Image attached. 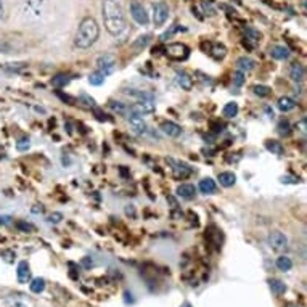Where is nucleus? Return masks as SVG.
I'll list each match as a JSON object with an SVG mask.
<instances>
[{"instance_id":"obj_1","label":"nucleus","mask_w":307,"mask_h":307,"mask_svg":"<svg viewBox=\"0 0 307 307\" xmlns=\"http://www.w3.org/2000/svg\"><path fill=\"white\" fill-rule=\"evenodd\" d=\"M101 15L107 31L111 36H119L126 29V15L118 0H103Z\"/></svg>"},{"instance_id":"obj_2","label":"nucleus","mask_w":307,"mask_h":307,"mask_svg":"<svg viewBox=\"0 0 307 307\" xmlns=\"http://www.w3.org/2000/svg\"><path fill=\"white\" fill-rule=\"evenodd\" d=\"M100 36V28L96 21L93 18H84L79 24V28L76 31V37H74V43L77 48H90L93 43L98 40Z\"/></svg>"},{"instance_id":"obj_3","label":"nucleus","mask_w":307,"mask_h":307,"mask_svg":"<svg viewBox=\"0 0 307 307\" xmlns=\"http://www.w3.org/2000/svg\"><path fill=\"white\" fill-rule=\"evenodd\" d=\"M164 52L171 60H175V61H183V60H187L190 55V48L185 45V43H180V42L169 43Z\"/></svg>"},{"instance_id":"obj_4","label":"nucleus","mask_w":307,"mask_h":307,"mask_svg":"<svg viewBox=\"0 0 307 307\" xmlns=\"http://www.w3.org/2000/svg\"><path fill=\"white\" fill-rule=\"evenodd\" d=\"M267 243H269V246L277 252H283L288 249V238L282 232H272L267 238Z\"/></svg>"},{"instance_id":"obj_5","label":"nucleus","mask_w":307,"mask_h":307,"mask_svg":"<svg viewBox=\"0 0 307 307\" xmlns=\"http://www.w3.org/2000/svg\"><path fill=\"white\" fill-rule=\"evenodd\" d=\"M169 18V7L164 2H156L153 4V23L156 28L163 26Z\"/></svg>"},{"instance_id":"obj_6","label":"nucleus","mask_w":307,"mask_h":307,"mask_svg":"<svg viewBox=\"0 0 307 307\" xmlns=\"http://www.w3.org/2000/svg\"><path fill=\"white\" fill-rule=\"evenodd\" d=\"M130 15H132L135 23H138L140 26H146L150 23V16H148L145 7L142 4H138L137 0H134V2L130 4Z\"/></svg>"},{"instance_id":"obj_7","label":"nucleus","mask_w":307,"mask_h":307,"mask_svg":"<svg viewBox=\"0 0 307 307\" xmlns=\"http://www.w3.org/2000/svg\"><path fill=\"white\" fill-rule=\"evenodd\" d=\"M155 110H156V105L153 103V100H138L129 108L130 113H134V115H138V116L151 115V113H155Z\"/></svg>"},{"instance_id":"obj_8","label":"nucleus","mask_w":307,"mask_h":307,"mask_svg":"<svg viewBox=\"0 0 307 307\" xmlns=\"http://www.w3.org/2000/svg\"><path fill=\"white\" fill-rule=\"evenodd\" d=\"M115 66H116V60L113 55H101L96 60V71H100L105 76H108L115 71Z\"/></svg>"},{"instance_id":"obj_9","label":"nucleus","mask_w":307,"mask_h":307,"mask_svg":"<svg viewBox=\"0 0 307 307\" xmlns=\"http://www.w3.org/2000/svg\"><path fill=\"white\" fill-rule=\"evenodd\" d=\"M129 122H130V127L134 129V132H135V134H138V135H146V134H148V126H146V122L143 121L142 116H138V115H134V113H130Z\"/></svg>"},{"instance_id":"obj_10","label":"nucleus","mask_w":307,"mask_h":307,"mask_svg":"<svg viewBox=\"0 0 307 307\" xmlns=\"http://www.w3.org/2000/svg\"><path fill=\"white\" fill-rule=\"evenodd\" d=\"M169 164H172V172L177 179H187L188 175L191 174V169L185 163H180V161H174V160H168Z\"/></svg>"},{"instance_id":"obj_11","label":"nucleus","mask_w":307,"mask_h":307,"mask_svg":"<svg viewBox=\"0 0 307 307\" xmlns=\"http://www.w3.org/2000/svg\"><path fill=\"white\" fill-rule=\"evenodd\" d=\"M16 278H18V283H28L31 280V267L28 264V261L18 262V267H16Z\"/></svg>"},{"instance_id":"obj_12","label":"nucleus","mask_w":307,"mask_h":307,"mask_svg":"<svg viewBox=\"0 0 307 307\" xmlns=\"http://www.w3.org/2000/svg\"><path fill=\"white\" fill-rule=\"evenodd\" d=\"M161 130H163L166 135H169V137H172V138L179 137V135L182 134V127H180L179 124H175V122H172V121L163 122V124H161Z\"/></svg>"},{"instance_id":"obj_13","label":"nucleus","mask_w":307,"mask_h":307,"mask_svg":"<svg viewBox=\"0 0 307 307\" xmlns=\"http://www.w3.org/2000/svg\"><path fill=\"white\" fill-rule=\"evenodd\" d=\"M177 195H179L182 199L190 201V199L195 198L196 190H195V187L191 185V183H182V185L177 187Z\"/></svg>"},{"instance_id":"obj_14","label":"nucleus","mask_w":307,"mask_h":307,"mask_svg":"<svg viewBox=\"0 0 307 307\" xmlns=\"http://www.w3.org/2000/svg\"><path fill=\"white\" fill-rule=\"evenodd\" d=\"M289 77L293 79L294 82H302L305 77V69L301 63H294L291 65V69H289Z\"/></svg>"},{"instance_id":"obj_15","label":"nucleus","mask_w":307,"mask_h":307,"mask_svg":"<svg viewBox=\"0 0 307 307\" xmlns=\"http://www.w3.org/2000/svg\"><path fill=\"white\" fill-rule=\"evenodd\" d=\"M198 188L201 193H204V195H213V193H216V190H217V185L211 177H206L199 182Z\"/></svg>"},{"instance_id":"obj_16","label":"nucleus","mask_w":307,"mask_h":307,"mask_svg":"<svg viewBox=\"0 0 307 307\" xmlns=\"http://www.w3.org/2000/svg\"><path fill=\"white\" fill-rule=\"evenodd\" d=\"M277 107H278V110H280V111L288 113V111H293V110L297 107V103H296V100L289 98V96H282V98L278 100Z\"/></svg>"},{"instance_id":"obj_17","label":"nucleus","mask_w":307,"mask_h":307,"mask_svg":"<svg viewBox=\"0 0 307 307\" xmlns=\"http://www.w3.org/2000/svg\"><path fill=\"white\" fill-rule=\"evenodd\" d=\"M254 66H256V61L248 58V57H241V58L236 60V68H238V71H243V73L252 71Z\"/></svg>"},{"instance_id":"obj_18","label":"nucleus","mask_w":307,"mask_h":307,"mask_svg":"<svg viewBox=\"0 0 307 307\" xmlns=\"http://www.w3.org/2000/svg\"><path fill=\"white\" fill-rule=\"evenodd\" d=\"M269 286H270L272 293H274L275 296H282V294L286 293V285L282 282V280L272 278V280H269Z\"/></svg>"},{"instance_id":"obj_19","label":"nucleus","mask_w":307,"mask_h":307,"mask_svg":"<svg viewBox=\"0 0 307 307\" xmlns=\"http://www.w3.org/2000/svg\"><path fill=\"white\" fill-rule=\"evenodd\" d=\"M219 182H221V185L225 187V188H230L235 185L236 182V175L233 172H221L219 174Z\"/></svg>"},{"instance_id":"obj_20","label":"nucleus","mask_w":307,"mask_h":307,"mask_svg":"<svg viewBox=\"0 0 307 307\" xmlns=\"http://www.w3.org/2000/svg\"><path fill=\"white\" fill-rule=\"evenodd\" d=\"M177 82H179V85L182 87L183 90H191L193 89V79L183 71L177 73Z\"/></svg>"},{"instance_id":"obj_21","label":"nucleus","mask_w":307,"mask_h":307,"mask_svg":"<svg viewBox=\"0 0 307 307\" xmlns=\"http://www.w3.org/2000/svg\"><path fill=\"white\" fill-rule=\"evenodd\" d=\"M270 55L275 60H286L289 57V50L283 45H274L270 48Z\"/></svg>"},{"instance_id":"obj_22","label":"nucleus","mask_w":307,"mask_h":307,"mask_svg":"<svg viewBox=\"0 0 307 307\" xmlns=\"http://www.w3.org/2000/svg\"><path fill=\"white\" fill-rule=\"evenodd\" d=\"M209 55L217 61L224 60L227 55V48H225V45H222V43H213V48L209 50Z\"/></svg>"},{"instance_id":"obj_23","label":"nucleus","mask_w":307,"mask_h":307,"mask_svg":"<svg viewBox=\"0 0 307 307\" xmlns=\"http://www.w3.org/2000/svg\"><path fill=\"white\" fill-rule=\"evenodd\" d=\"M266 148H267V151H270L272 155H283L285 153V148H283L282 142H277V140H267Z\"/></svg>"},{"instance_id":"obj_24","label":"nucleus","mask_w":307,"mask_h":307,"mask_svg":"<svg viewBox=\"0 0 307 307\" xmlns=\"http://www.w3.org/2000/svg\"><path fill=\"white\" fill-rule=\"evenodd\" d=\"M29 289L34 293V294H40L43 293V289H45V280L37 277V278H32L31 283H29Z\"/></svg>"},{"instance_id":"obj_25","label":"nucleus","mask_w":307,"mask_h":307,"mask_svg":"<svg viewBox=\"0 0 307 307\" xmlns=\"http://www.w3.org/2000/svg\"><path fill=\"white\" fill-rule=\"evenodd\" d=\"M222 115H224V118H227V119L235 118L236 115H238V103H235V101L227 103L225 107H224V110H222Z\"/></svg>"},{"instance_id":"obj_26","label":"nucleus","mask_w":307,"mask_h":307,"mask_svg":"<svg viewBox=\"0 0 307 307\" xmlns=\"http://www.w3.org/2000/svg\"><path fill=\"white\" fill-rule=\"evenodd\" d=\"M275 266L278 270H282V272H288V270H291L293 267V261L289 259L288 256H280L275 262Z\"/></svg>"},{"instance_id":"obj_27","label":"nucleus","mask_w":307,"mask_h":307,"mask_svg":"<svg viewBox=\"0 0 307 307\" xmlns=\"http://www.w3.org/2000/svg\"><path fill=\"white\" fill-rule=\"evenodd\" d=\"M244 36H246V40H251L254 43L261 42V39H262V34L258 29H254V28H246V29H244Z\"/></svg>"},{"instance_id":"obj_28","label":"nucleus","mask_w":307,"mask_h":307,"mask_svg":"<svg viewBox=\"0 0 307 307\" xmlns=\"http://www.w3.org/2000/svg\"><path fill=\"white\" fill-rule=\"evenodd\" d=\"M277 132L282 137H286V135L291 134V124H289V121H286V119L280 121L278 126H277Z\"/></svg>"},{"instance_id":"obj_29","label":"nucleus","mask_w":307,"mask_h":307,"mask_svg":"<svg viewBox=\"0 0 307 307\" xmlns=\"http://www.w3.org/2000/svg\"><path fill=\"white\" fill-rule=\"evenodd\" d=\"M15 227L23 233H32L34 230H36V227H34L32 224H29V222H26V221H18L15 224Z\"/></svg>"},{"instance_id":"obj_30","label":"nucleus","mask_w":307,"mask_h":307,"mask_svg":"<svg viewBox=\"0 0 307 307\" xmlns=\"http://www.w3.org/2000/svg\"><path fill=\"white\" fill-rule=\"evenodd\" d=\"M69 81H71V77H69V76L58 74V76H55L54 79H52V84H54L55 87H65L66 84H69Z\"/></svg>"},{"instance_id":"obj_31","label":"nucleus","mask_w":307,"mask_h":307,"mask_svg":"<svg viewBox=\"0 0 307 307\" xmlns=\"http://www.w3.org/2000/svg\"><path fill=\"white\" fill-rule=\"evenodd\" d=\"M105 74H101L100 71H95V73H92L90 76H89V82L92 84V85H101L103 82H105Z\"/></svg>"},{"instance_id":"obj_32","label":"nucleus","mask_w":307,"mask_h":307,"mask_svg":"<svg viewBox=\"0 0 307 307\" xmlns=\"http://www.w3.org/2000/svg\"><path fill=\"white\" fill-rule=\"evenodd\" d=\"M127 95L134 96V98H138V100H153V95L151 93H146V92H140V90H129Z\"/></svg>"},{"instance_id":"obj_33","label":"nucleus","mask_w":307,"mask_h":307,"mask_svg":"<svg viewBox=\"0 0 307 307\" xmlns=\"http://www.w3.org/2000/svg\"><path fill=\"white\" fill-rule=\"evenodd\" d=\"M252 90L258 96H269L270 95V87H267V85H254Z\"/></svg>"},{"instance_id":"obj_34","label":"nucleus","mask_w":307,"mask_h":307,"mask_svg":"<svg viewBox=\"0 0 307 307\" xmlns=\"http://www.w3.org/2000/svg\"><path fill=\"white\" fill-rule=\"evenodd\" d=\"M111 108L116 113H119V115H127V111H129V108L126 105H122L121 101H111Z\"/></svg>"},{"instance_id":"obj_35","label":"nucleus","mask_w":307,"mask_h":307,"mask_svg":"<svg viewBox=\"0 0 307 307\" xmlns=\"http://www.w3.org/2000/svg\"><path fill=\"white\" fill-rule=\"evenodd\" d=\"M244 81H246V77H244V73L243 71H235L233 73V84L236 87H241L244 84Z\"/></svg>"},{"instance_id":"obj_36","label":"nucleus","mask_w":307,"mask_h":307,"mask_svg":"<svg viewBox=\"0 0 307 307\" xmlns=\"http://www.w3.org/2000/svg\"><path fill=\"white\" fill-rule=\"evenodd\" d=\"M13 52V47L8 43L7 40H2L0 39V54H12Z\"/></svg>"},{"instance_id":"obj_37","label":"nucleus","mask_w":307,"mask_h":307,"mask_svg":"<svg viewBox=\"0 0 307 307\" xmlns=\"http://www.w3.org/2000/svg\"><path fill=\"white\" fill-rule=\"evenodd\" d=\"M148 42H150V36H148V34H146V36H142V37H138V40H137V42H134V47H135V48L145 47Z\"/></svg>"},{"instance_id":"obj_38","label":"nucleus","mask_w":307,"mask_h":307,"mask_svg":"<svg viewBox=\"0 0 307 307\" xmlns=\"http://www.w3.org/2000/svg\"><path fill=\"white\" fill-rule=\"evenodd\" d=\"M29 138H21L20 140V142L18 143H16V146H18V150L20 151H24V150H28V148H29Z\"/></svg>"},{"instance_id":"obj_39","label":"nucleus","mask_w":307,"mask_h":307,"mask_svg":"<svg viewBox=\"0 0 307 307\" xmlns=\"http://www.w3.org/2000/svg\"><path fill=\"white\" fill-rule=\"evenodd\" d=\"M61 219H63V216H61L60 213H55V214H52L48 217V222L50 224H58V222H61Z\"/></svg>"},{"instance_id":"obj_40","label":"nucleus","mask_w":307,"mask_h":307,"mask_svg":"<svg viewBox=\"0 0 307 307\" xmlns=\"http://www.w3.org/2000/svg\"><path fill=\"white\" fill-rule=\"evenodd\" d=\"M282 182H283V183H289V182H291V183H297V182H299V179H289V177H282Z\"/></svg>"},{"instance_id":"obj_41","label":"nucleus","mask_w":307,"mask_h":307,"mask_svg":"<svg viewBox=\"0 0 307 307\" xmlns=\"http://www.w3.org/2000/svg\"><path fill=\"white\" fill-rule=\"evenodd\" d=\"M58 96H61V98H63L65 101H66V100H68V101H73V98H71V96H68V95H63V93H60V92H58Z\"/></svg>"},{"instance_id":"obj_42","label":"nucleus","mask_w":307,"mask_h":307,"mask_svg":"<svg viewBox=\"0 0 307 307\" xmlns=\"http://www.w3.org/2000/svg\"><path fill=\"white\" fill-rule=\"evenodd\" d=\"M4 13H5V10H4V4H2V0H0V20L4 18Z\"/></svg>"},{"instance_id":"obj_43","label":"nucleus","mask_w":307,"mask_h":307,"mask_svg":"<svg viewBox=\"0 0 307 307\" xmlns=\"http://www.w3.org/2000/svg\"><path fill=\"white\" fill-rule=\"evenodd\" d=\"M32 213H36V214L43 213V208H42V206H40V208H32Z\"/></svg>"},{"instance_id":"obj_44","label":"nucleus","mask_w":307,"mask_h":307,"mask_svg":"<svg viewBox=\"0 0 307 307\" xmlns=\"http://www.w3.org/2000/svg\"><path fill=\"white\" fill-rule=\"evenodd\" d=\"M180 307H193V305H191V304H190L188 301H185V302H183V304H182Z\"/></svg>"},{"instance_id":"obj_45","label":"nucleus","mask_w":307,"mask_h":307,"mask_svg":"<svg viewBox=\"0 0 307 307\" xmlns=\"http://www.w3.org/2000/svg\"><path fill=\"white\" fill-rule=\"evenodd\" d=\"M288 307H297V305H288Z\"/></svg>"}]
</instances>
